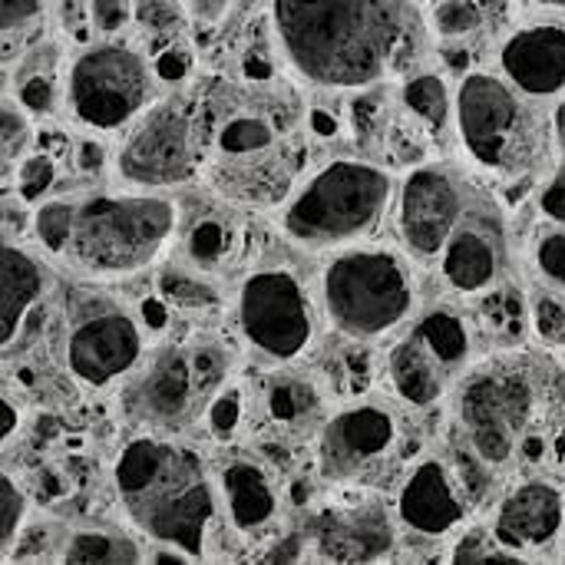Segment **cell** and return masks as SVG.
<instances>
[{"label": "cell", "mask_w": 565, "mask_h": 565, "mask_svg": "<svg viewBox=\"0 0 565 565\" xmlns=\"http://www.w3.org/2000/svg\"><path fill=\"white\" fill-rule=\"evenodd\" d=\"M271 30L288 70L328 93L381 86L424 40L411 0H271Z\"/></svg>", "instance_id": "1"}, {"label": "cell", "mask_w": 565, "mask_h": 565, "mask_svg": "<svg viewBox=\"0 0 565 565\" xmlns=\"http://www.w3.org/2000/svg\"><path fill=\"white\" fill-rule=\"evenodd\" d=\"M113 490L132 530L149 543L179 546L195 563L205 559L222 500L215 470L192 444L162 430L126 440L113 460Z\"/></svg>", "instance_id": "2"}, {"label": "cell", "mask_w": 565, "mask_h": 565, "mask_svg": "<svg viewBox=\"0 0 565 565\" xmlns=\"http://www.w3.org/2000/svg\"><path fill=\"white\" fill-rule=\"evenodd\" d=\"M205 132L202 179L232 205L281 209L305 179V152L281 113L258 99H199Z\"/></svg>", "instance_id": "3"}, {"label": "cell", "mask_w": 565, "mask_h": 565, "mask_svg": "<svg viewBox=\"0 0 565 565\" xmlns=\"http://www.w3.org/2000/svg\"><path fill=\"white\" fill-rule=\"evenodd\" d=\"M175 225L179 202L152 189L73 195L70 235L60 262L96 281L132 278L162 258Z\"/></svg>", "instance_id": "4"}, {"label": "cell", "mask_w": 565, "mask_h": 565, "mask_svg": "<svg viewBox=\"0 0 565 565\" xmlns=\"http://www.w3.org/2000/svg\"><path fill=\"white\" fill-rule=\"evenodd\" d=\"M318 301L331 331L354 344L397 338L420 305L414 258L391 245H344L318 271Z\"/></svg>", "instance_id": "5"}, {"label": "cell", "mask_w": 565, "mask_h": 565, "mask_svg": "<svg viewBox=\"0 0 565 565\" xmlns=\"http://www.w3.org/2000/svg\"><path fill=\"white\" fill-rule=\"evenodd\" d=\"M394 175L361 156H334L311 169L278 209V228L298 248L324 252L364 242L394 205Z\"/></svg>", "instance_id": "6"}, {"label": "cell", "mask_w": 565, "mask_h": 565, "mask_svg": "<svg viewBox=\"0 0 565 565\" xmlns=\"http://www.w3.org/2000/svg\"><path fill=\"white\" fill-rule=\"evenodd\" d=\"M503 73L470 70L457 83L454 132L467 159L503 182H516L543 166L553 142V122Z\"/></svg>", "instance_id": "7"}, {"label": "cell", "mask_w": 565, "mask_h": 565, "mask_svg": "<svg viewBox=\"0 0 565 565\" xmlns=\"http://www.w3.org/2000/svg\"><path fill=\"white\" fill-rule=\"evenodd\" d=\"M477 364V324L463 308L434 305L420 311L391 344L384 358L387 391L414 407L427 411L447 401Z\"/></svg>", "instance_id": "8"}, {"label": "cell", "mask_w": 565, "mask_h": 565, "mask_svg": "<svg viewBox=\"0 0 565 565\" xmlns=\"http://www.w3.org/2000/svg\"><path fill=\"white\" fill-rule=\"evenodd\" d=\"M228 384V354L218 341H169L126 381V414L152 430L175 434L205 417L212 397Z\"/></svg>", "instance_id": "9"}, {"label": "cell", "mask_w": 565, "mask_h": 565, "mask_svg": "<svg viewBox=\"0 0 565 565\" xmlns=\"http://www.w3.org/2000/svg\"><path fill=\"white\" fill-rule=\"evenodd\" d=\"M454 397L460 444L470 447L493 473L510 467L526 450L540 414V387L523 364H473Z\"/></svg>", "instance_id": "10"}, {"label": "cell", "mask_w": 565, "mask_h": 565, "mask_svg": "<svg viewBox=\"0 0 565 565\" xmlns=\"http://www.w3.org/2000/svg\"><path fill=\"white\" fill-rule=\"evenodd\" d=\"M321 301L288 265L252 268L232 301L235 334L252 358L271 367L301 361L321 331Z\"/></svg>", "instance_id": "11"}, {"label": "cell", "mask_w": 565, "mask_h": 565, "mask_svg": "<svg viewBox=\"0 0 565 565\" xmlns=\"http://www.w3.org/2000/svg\"><path fill=\"white\" fill-rule=\"evenodd\" d=\"M159 73L152 56L129 43L106 40L73 56L63 79L70 119L86 132H126L159 99Z\"/></svg>", "instance_id": "12"}, {"label": "cell", "mask_w": 565, "mask_h": 565, "mask_svg": "<svg viewBox=\"0 0 565 565\" xmlns=\"http://www.w3.org/2000/svg\"><path fill=\"white\" fill-rule=\"evenodd\" d=\"M205 132L199 99H159L113 152L116 175L132 189H172L202 175Z\"/></svg>", "instance_id": "13"}, {"label": "cell", "mask_w": 565, "mask_h": 565, "mask_svg": "<svg viewBox=\"0 0 565 565\" xmlns=\"http://www.w3.org/2000/svg\"><path fill=\"white\" fill-rule=\"evenodd\" d=\"M146 318L113 298H79L70 305L66 371L86 391H106L129 381L146 361Z\"/></svg>", "instance_id": "14"}, {"label": "cell", "mask_w": 565, "mask_h": 565, "mask_svg": "<svg viewBox=\"0 0 565 565\" xmlns=\"http://www.w3.org/2000/svg\"><path fill=\"white\" fill-rule=\"evenodd\" d=\"M404 444L401 417L381 401H354L318 430V473L334 487H371L394 473Z\"/></svg>", "instance_id": "15"}, {"label": "cell", "mask_w": 565, "mask_h": 565, "mask_svg": "<svg viewBox=\"0 0 565 565\" xmlns=\"http://www.w3.org/2000/svg\"><path fill=\"white\" fill-rule=\"evenodd\" d=\"M470 209V185L440 162L411 166L394 192V225L404 252L417 265L440 258Z\"/></svg>", "instance_id": "16"}, {"label": "cell", "mask_w": 565, "mask_h": 565, "mask_svg": "<svg viewBox=\"0 0 565 565\" xmlns=\"http://www.w3.org/2000/svg\"><path fill=\"white\" fill-rule=\"evenodd\" d=\"M394 520L397 516L374 497L324 503L305 526L311 556L321 563H384L397 546Z\"/></svg>", "instance_id": "17"}, {"label": "cell", "mask_w": 565, "mask_h": 565, "mask_svg": "<svg viewBox=\"0 0 565 565\" xmlns=\"http://www.w3.org/2000/svg\"><path fill=\"white\" fill-rule=\"evenodd\" d=\"M470 493L460 480V473L444 457H424L417 460L394 497V516L397 523L424 540H447L467 526L470 516Z\"/></svg>", "instance_id": "18"}, {"label": "cell", "mask_w": 565, "mask_h": 565, "mask_svg": "<svg viewBox=\"0 0 565 565\" xmlns=\"http://www.w3.org/2000/svg\"><path fill=\"white\" fill-rule=\"evenodd\" d=\"M507 232L490 209H467L463 222L444 245L437 268L444 285L460 298H483L503 285L507 275Z\"/></svg>", "instance_id": "19"}, {"label": "cell", "mask_w": 565, "mask_h": 565, "mask_svg": "<svg viewBox=\"0 0 565 565\" xmlns=\"http://www.w3.org/2000/svg\"><path fill=\"white\" fill-rule=\"evenodd\" d=\"M490 530L526 563L559 543L565 530V493L546 477H526L497 503Z\"/></svg>", "instance_id": "20"}, {"label": "cell", "mask_w": 565, "mask_h": 565, "mask_svg": "<svg viewBox=\"0 0 565 565\" xmlns=\"http://www.w3.org/2000/svg\"><path fill=\"white\" fill-rule=\"evenodd\" d=\"M500 73L530 99L546 103L565 96V23L536 20L516 26L497 53Z\"/></svg>", "instance_id": "21"}, {"label": "cell", "mask_w": 565, "mask_h": 565, "mask_svg": "<svg viewBox=\"0 0 565 565\" xmlns=\"http://www.w3.org/2000/svg\"><path fill=\"white\" fill-rule=\"evenodd\" d=\"M215 483H218L222 516L238 536L245 540L265 536L281 520V490L262 460L248 454L225 457L215 467Z\"/></svg>", "instance_id": "22"}, {"label": "cell", "mask_w": 565, "mask_h": 565, "mask_svg": "<svg viewBox=\"0 0 565 565\" xmlns=\"http://www.w3.org/2000/svg\"><path fill=\"white\" fill-rule=\"evenodd\" d=\"M46 268L43 262L13 245L3 242V258H0V315H3V348H10L17 341V334L23 331L33 305H40L43 291H46Z\"/></svg>", "instance_id": "23"}, {"label": "cell", "mask_w": 565, "mask_h": 565, "mask_svg": "<svg viewBox=\"0 0 565 565\" xmlns=\"http://www.w3.org/2000/svg\"><path fill=\"white\" fill-rule=\"evenodd\" d=\"M454 96L457 89H450L447 76L440 73H411L401 83V106L407 116H414L427 132H440V129H454Z\"/></svg>", "instance_id": "24"}, {"label": "cell", "mask_w": 565, "mask_h": 565, "mask_svg": "<svg viewBox=\"0 0 565 565\" xmlns=\"http://www.w3.org/2000/svg\"><path fill=\"white\" fill-rule=\"evenodd\" d=\"M262 414L275 430L295 434L318 417V394L308 381L285 377V374L271 377L262 394Z\"/></svg>", "instance_id": "25"}, {"label": "cell", "mask_w": 565, "mask_h": 565, "mask_svg": "<svg viewBox=\"0 0 565 565\" xmlns=\"http://www.w3.org/2000/svg\"><path fill=\"white\" fill-rule=\"evenodd\" d=\"M235 245H238V232L218 212H205L185 228V262L205 275L225 268L235 255Z\"/></svg>", "instance_id": "26"}, {"label": "cell", "mask_w": 565, "mask_h": 565, "mask_svg": "<svg viewBox=\"0 0 565 565\" xmlns=\"http://www.w3.org/2000/svg\"><path fill=\"white\" fill-rule=\"evenodd\" d=\"M60 559L79 565H122L142 563L146 556L139 553V543L129 540L119 530H109V526H83V530H76V533L66 536Z\"/></svg>", "instance_id": "27"}, {"label": "cell", "mask_w": 565, "mask_h": 565, "mask_svg": "<svg viewBox=\"0 0 565 565\" xmlns=\"http://www.w3.org/2000/svg\"><path fill=\"white\" fill-rule=\"evenodd\" d=\"M159 301L175 315H205L218 308V291L205 278V271L185 265V268H166L159 275Z\"/></svg>", "instance_id": "28"}, {"label": "cell", "mask_w": 565, "mask_h": 565, "mask_svg": "<svg viewBox=\"0 0 565 565\" xmlns=\"http://www.w3.org/2000/svg\"><path fill=\"white\" fill-rule=\"evenodd\" d=\"M17 99L33 113V116H43L53 109V99H56V60H53V50H36L23 70L17 73Z\"/></svg>", "instance_id": "29"}, {"label": "cell", "mask_w": 565, "mask_h": 565, "mask_svg": "<svg viewBox=\"0 0 565 565\" xmlns=\"http://www.w3.org/2000/svg\"><path fill=\"white\" fill-rule=\"evenodd\" d=\"M530 265L540 278V285L565 295V225L563 222H546L536 228L530 242Z\"/></svg>", "instance_id": "30"}, {"label": "cell", "mask_w": 565, "mask_h": 565, "mask_svg": "<svg viewBox=\"0 0 565 565\" xmlns=\"http://www.w3.org/2000/svg\"><path fill=\"white\" fill-rule=\"evenodd\" d=\"M530 328L550 351H565V295L540 285L530 295Z\"/></svg>", "instance_id": "31"}, {"label": "cell", "mask_w": 565, "mask_h": 565, "mask_svg": "<svg viewBox=\"0 0 565 565\" xmlns=\"http://www.w3.org/2000/svg\"><path fill=\"white\" fill-rule=\"evenodd\" d=\"M136 10V23L152 36V53L179 43V33L185 26V7L179 0H132Z\"/></svg>", "instance_id": "32"}, {"label": "cell", "mask_w": 565, "mask_h": 565, "mask_svg": "<svg viewBox=\"0 0 565 565\" xmlns=\"http://www.w3.org/2000/svg\"><path fill=\"white\" fill-rule=\"evenodd\" d=\"M450 563L477 565V563H523L513 550H507L490 526H470L460 533V540L450 546Z\"/></svg>", "instance_id": "33"}, {"label": "cell", "mask_w": 565, "mask_h": 565, "mask_svg": "<svg viewBox=\"0 0 565 565\" xmlns=\"http://www.w3.org/2000/svg\"><path fill=\"white\" fill-rule=\"evenodd\" d=\"M26 516H30V497L26 490L13 480V473H3L0 480V546H3V559H10V553L17 550L23 530H26Z\"/></svg>", "instance_id": "34"}, {"label": "cell", "mask_w": 565, "mask_h": 565, "mask_svg": "<svg viewBox=\"0 0 565 565\" xmlns=\"http://www.w3.org/2000/svg\"><path fill=\"white\" fill-rule=\"evenodd\" d=\"M483 26V7L477 0H437L430 10V30L440 40H463Z\"/></svg>", "instance_id": "35"}, {"label": "cell", "mask_w": 565, "mask_h": 565, "mask_svg": "<svg viewBox=\"0 0 565 565\" xmlns=\"http://www.w3.org/2000/svg\"><path fill=\"white\" fill-rule=\"evenodd\" d=\"M17 199L20 205H40L56 182V159L50 152H26L17 162Z\"/></svg>", "instance_id": "36"}, {"label": "cell", "mask_w": 565, "mask_h": 565, "mask_svg": "<svg viewBox=\"0 0 565 565\" xmlns=\"http://www.w3.org/2000/svg\"><path fill=\"white\" fill-rule=\"evenodd\" d=\"M242 417H245V397H242L238 387L225 384V387L212 397V404H209V411H205L202 420H205V427H209V434H212L215 440H228V437L238 430Z\"/></svg>", "instance_id": "37"}, {"label": "cell", "mask_w": 565, "mask_h": 565, "mask_svg": "<svg viewBox=\"0 0 565 565\" xmlns=\"http://www.w3.org/2000/svg\"><path fill=\"white\" fill-rule=\"evenodd\" d=\"M30 109L17 99V96H7L3 99V162L10 166L13 159L20 162L30 149Z\"/></svg>", "instance_id": "38"}, {"label": "cell", "mask_w": 565, "mask_h": 565, "mask_svg": "<svg viewBox=\"0 0 565 565\" xmlns=\"http://www.w3.org/2000/svg\"><path fill=\"white\" fill-rule=\"evenodd\" d=\"M89 20L103 36H116L129 20H136V10L132 0H89Z\"/></svg>", "instance_id": "39"}, {"label": "cell", "mask_w": 565, "mask_h": 565, "mask_svg": "<svg viewBox=\"0 0 565 565\" xmlns=\"http://www.w3.org/2000/svg\"><path fill=\"white\" fill-rule=\"evenodd\" d=\"M536 205H540L546 222H563L565 225V156L546 175V182L536 195Z\"/></svg>", "instance_id": "40"}, {"label": "cell", "mask_w": 565, "mask_h": 565, "mask_svg": "<svg viewBox=\"0 0 565 565\" xmlns=\"http://www.w3.org/2000/svg\"><path fill=\"white\" fill-rule=\"evenodd\" d=\"M43 13V0H3L0 17H3V33L30 26Z\"/></svg>", "instance_id": "41"}, {"label": "cell", "mask_w": 565, "mask_h": 565, "mask_svg": "<svg viewBox=\"0 0 565 565\" xmlns=\"http://www.w3.org/2000/svg\"><path fill=\"white\" fill-rule=\"evenodd\" d=\"M189 13L202 23H218L228 13V0H189Z\"/></svg>", "instance_id": "42"}, {"label": "cell", "mask_w": 565, "mask_h": 565, "mask_svg": "<svg viewBox=\"0 0 565 565\" xmlns=\"http://www.w3.org/2000/svg\"><path fill=\"white\" fill-rule=\"evenodd\" d=\"M76 162H79L83 172H99L103 169V146L93 142V139H83L79 152H76Z\"/></svg>", "instance_id": "43"}, {"label": "cell", "mask_w": 565, "mask_h": 565, "mask_svg": "<svg viewBox=\"0 0 565 565\" xmlns=\"http://www.w3.org/2000/svg\"><path fill=\"white\" fill-rule=\"evenodd\" d=\"M17 424H20V407L13 404L10 391H3V444H10V440H13Z\"/></svg>", "instance_id": "44"}, {"label": "cell", "mask_w": 565, "mask_h": 565, "mask_svg": "<svg viewBox=\"0 0 565 565\" xmlns=\"http://www.w3.org/2000/svg\"><path fill=\"white\" fill-rule=\"evenodd\" d=\"M550 122H553V142H556L559 156H565V96L556 99V106L550 113Z\"/></svg>", "instance_id": "45"}, {"label": "cell", "mask_w": 565, "mask_h": 565, "mask_svg": "<svg viewBox=\"0 0 565 565\" xmlns=\"http://www.w3.org/2000/svg\"><path fill=\"white\" fill-rule=\"evenodd\" d=\"M536 3H543V7H556V10H565V0H536Z\"/></svg>", "instance_id": "46"}]
</instances>
